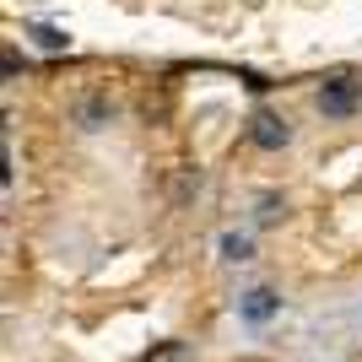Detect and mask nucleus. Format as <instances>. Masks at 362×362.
<instances>
[{
  "label": "nucleus",
  "mask_w": 362,
  "mask_h": 362,
  "mask_svg": "<svg viewBox=\"0 0 362 362\" xmlns=\"http://www.w3.org/2000/svg\"><path fill=\"white\" fill-rule=\"evenodd\" d=\"M141 362H195V351L184 346V341H157V346H151Z\"/></svg>",
  "instance_id": "7ed1b4c3"
},
{
  "label": "nucleus",
  "mask_w": 362,
  "mask_h": 362,
  "mask_svg": "<svg viewBox=\"0 0 362 362\" xmlns=\"http://www.w3.org/2000/svg\"><path fill=\"white\" fill-rule=\"evenodd\" d=\"M38 44H44V49H65V33H54V28H38Z\"/></svg>",
  "instance_id": "423d86ee"
},
{
  "label": "nucleus",
  "mask_w": 362,
  "mask_h": 362,
  "mask_svg": "<svg viewBox=\"0 0 362 362\" xmlns=\"http://www.w3.org/2000/svg\"><path fill=\"white\" fill-rule=\"evenodd\" d=\"M222 255L227 259H249V238H243V233H227V238H222Z\"/></svg>",
  "instance_id": "39448f33"
},
{
  "label": "nucleus",
  "mask_w": 362,
  "mask_h": 362,
  "mask_svg": "<svg viewBox=\"0 0 362 362\" xmlns=\"http://www.w3.org/2000/svg\"><path fill=\"white\" fill-rule=\"evenodd\" d=\"M249 141H255V146H265V151H276V146H287V141H292V130H287V119H281V114L255 108V119H249Z\"/></svg>",
  "instance_id": "f257e3e1"
},
{
  "label": "nucleus",
  "mask_w": 362,
  "mask_h": 362,
  "mask_svg": "<svg viewBox=\"0 0 362 362\" xmlns=\"http://www.w3.org/2000/svg\"><path fill=\"white\" fill-rule=\"evenodd\" d=\"M319 108H325L330 119H346L351 108H357V81H351V76H335V81H325V92H319Z\"/></svg>",
  "instance_id": "f03ea898"
},
{
  "label": "nucleus",
  "mask_w": 362,
  "mask_h": 362,
  "mask_svg": "<svg viewBox=\"0 0 362 362\" xmlns=\"http://www.w3.org/2000/svg\"><path fill=\"white\" fill-rule=\"evenodd\" d=\"M243 314H249V319H271V314H276V292L255 287L249 298H243Z\"/></svg>",
  "instance_id": "20e7f679"
}]
</instances>
